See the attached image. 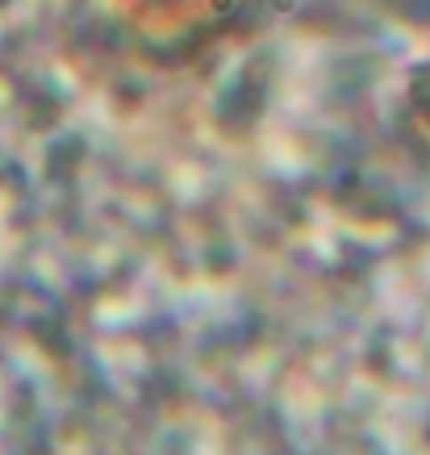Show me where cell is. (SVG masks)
<instances>
[{
	"label": "cell",
	"instance_id": "6da1fadb",
	"mask_svg": "<svg viewBox=\"0 0 430 455\" xmlns=\"http://www.w3.org/2000/svg\"><path fill=\"white\" fill-rule=\"evenodd\" d=\"M243 0H92V17L139 55H184L235 21Z\"/></svg>",
	"mask_w": 430,
	"mask_h": 455
},
{
	"label": "cell",
	"instance_id": "7a4b0ae2",
	"mask_svg": "<svg viewBox=\"0 0 430 455\" xmlns=\"http://www.w3.org/2000/svg\"><path fill=\"white\" fill-rule=\"evenodd\" d=\"M418 97H422V109H426V117H430V68H426V76H422V84H418Z\"/></svg>",
	"mask_w": 430,
	"mask_h": 455
}]
</instances>
